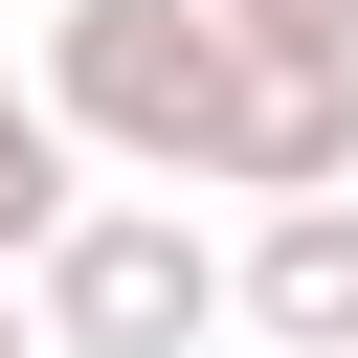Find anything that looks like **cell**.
Listing matches in <instances>:
<instances>
[{
	"label": "cell",
	"mask_w": 358,
	"mask_h": 358,
	"mask_svg": "<svg viewBox=\"0 0 358 358\" xmlns=\"http://www.w3.org/2000/svg\"><path fill=\"white\" fill-rule=\"evenodd\" d=\"M45 112H67V157H112V179H224L246 45H224V0H67V22H45Z\"/></svg>",
	"instance_id": "1"
},
{
	"label": "cell",
	"mask_w": 358,
	"mask_h": 358,
	"mask_svg": "<svg viewBox=\"0 0 358 358\" xmlns=\"http://www.w3.org/2000/svg\"><path fill=\"white\" fill-rule=\"evenodd\" d=\"M22 313H45V358H201L224 336V246L179 201H67L22 246Z\"/></svg>",
	"instance_id": "2"
},
{
	"label": "cell",
	"mask_w": 358,
	"mask_h": 358,
	"mask_svg": "<svg viewBox=\"0 0 358 358\" xmlns=\"http://www.w3.org/2000/svg\"><path fill=\"white\" fill-rule=\"evenodd\" d=\"M224 313H246L268 358H358V179H313V201H268V224L224 246Z\"/></svg>",
	"instance_id": "3"
},
{
	"label": "cell",
	"mask_w": 358,
	"mask_h": 358,
	"mask_svg": "<svg viewBox=\"0 0 358 358\" xmlns=\"http://www.w3.org/2000/svg\"><path fill=\"white\" fill-rule=\"evenodd\" d=\"M224 179H246V201H313V179H358V45H313V67H246V112H224Z\"/></svg>",
	"instance_id": "4"
},
{
	"label": "cell",
	"mask_w": 358,
	"mask_h": 358,
	"mask_svg": "<svg viewBox=\"0 0 358 358\" xmlns=\"http://www.w3.org/2000/svg\"><path fill=\"white\" fill-rule=\"evenodd\" d=\"M67 201H90V179H67V112H45V67H0V268H22Z\"/></svg>",
	"instance_id": "5"
},
{
	"label": "cell",
	"mask_w": 358,
	"mask_h": 358,
	"mask_svg": "<svg viewBox=\"0 0 358 358\" xmlns=\"http://www.w3.org/2000/svg\"><path fill=\"white\" fill-rule=\"evenodd\" d=\"M224 45L246 67H313V45H358V0H224Z\"/></svg>",
	"instance_id": "6"
},
{
	"label": "cell",
	"mask_w": 358,
	"mask_h": 358,
	"mask_svg": "<svg viewBox=\"0 0 358 358\" xmlns=\"http://www.w3.org/2000/svg\"><path fill=\"white\" fill-rule=\"evenodd\" d=\"M0 358H45V313H22V268H0Z\"/></svg>",
	"instance_id": "7"
}]
</instances>
